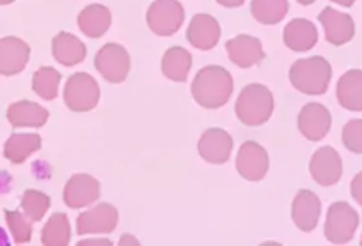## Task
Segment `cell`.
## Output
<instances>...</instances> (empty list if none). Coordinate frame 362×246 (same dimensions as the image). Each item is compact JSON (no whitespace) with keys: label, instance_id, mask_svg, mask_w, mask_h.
<instances>
[{"label":"cell","instance_id":"3957f363","mask_svg":"<svg viewBox=\"0 0 362 246\" xmlns=\"http://www.w3.org/2000/svg\"><path fill=\"white\" fill-rule=\"evenodd\" d=\"M235 113L245 126H261L274 113V96L263 84H249L240 91Z\"/></svg>","mask_w":362,"mask_h":246},{"label":"cell","instance_id":"4dcf8cb0","mask_svg":"<svg viewBox=\"0 0 362 246\" xmlns=\"http://www.w3.org/2000/svg\"><path fill=\"white\" fill-rule=\"evenodd\" d=\"M343 144L344 147L355 154H362V119H351L343 128Z\"/></svg>","mask_w":362,"mask_h":246},{"label":"cell","instance_id":"484cf974","mask_svg":"<svg viewBox=\"0 0 362 246\" xmlns=\"http://www.w3.org/2000/svg\"><path fill=\"white\" fill-rule=\"evenodd\" d=\"M288 0H252L250 13L254 20L263 25H276L288 15Z\"/></svg>","mask_w":362,"mask_h":246},{"label":"cell","instance_id":"7c38bea8","mask_svg":"<svg viewBox=\"0 0 362 246\" xmlns=\"http://www.w3.org/2000/svg\"><path fill=\"white\" fill-rule=\"evenodd\" d=\"M298 130L308 140L320 142L327 137L332 124V117L327 106L322 103H308L298 112Z\"/></svg>","mask_w":362,"mask_h":246},{"label":"cell","instance_id":"cb8c5ba5","mask_svg":"<svg viewBox=\"0 0 362 246\" xmlns=\"http://www.w3.org/2000/svg\"><path fill=\"white\" fill-rule=\"evenodd\" d=\"M192 68V55L181 47H170L162 57V73L165 78L183 84Z\"/></svg>","mask_w":362,"mask_h":246},{"label":"cell","instance_id":"7402d4cb","mask_svg":"<svg viewBox=\"0 0 362 246\" xmlns=\"http://www.w3.org/2000/svg\"><path fill=\"white\" fill-rule=\"evenodd\" d=\"M48 116L45 106L27 99L13 103L8 109V121L13 128H41L47 124Z\"/></svg>","mask_w":362,"mask_h":246},{"label":"cell","instance_id":"1f68e13d","mask_svg":"<svg viewBox=\"0 0 362 246\" xmlns=\"http://www.w3.org/2000/svg\"><path fill=\"white\" fill-rule=\"evenodd\" d=\"M350 193L351 197H354L355 202H357L358 206H362V172H358V174L351 179Z\"/></svg>","mask_w":362,"mask_h":246},{"label":"cell","instance_id":"603a6c76","mask_svg":"<svg viewBox=\"0 0 362 246\" xmlns=\"http://www.w3.org/2000/svg\"><path fill=\"white\" fill-rule=\"evenodd\" d=\"M52 54L59 64L71 68V66L80 64L86 59L87 48L75 34L69 32H59L52 41Z\"/></svg>","mask_w":362,"mask_h":246},{"label":"cell","instance_id":"9c48e42d","mask_svg":"<svg viewBox=\"0 0 362 246\" xmlns=\"http://www.w3.org/2000/svg\"><path fill=\"white\" fill-rule=\"evenodd\" d=\"M270 159L263 145L254 140H247L240 145L236 156V171L247 181H261L267 176Z\"/></svg>","mask_w":362,"mask_h":246},{"label":"cell","instance_id":"d590c367","mask_svg":"<svg viewBox=\"0 0 362 246\" xmlns=\"http://www.w3.org/2000/svg\"><path fill=\"white\" fill-rule=\"evenodd\" d=\"M8 245H9L8 234L4 232V228H0V246H8Z\"/></svg>","mask_w":362,"mask_h":246},{"label":"cell","instance_id":"7a4b0ae2","mask_svg":"<svg viewBox=\"0 0 362 246\" xmlns=\"http://www.w3.org/2000/svg\"><path fill=\"white\" fill-rule=\"evenodd\" d=\"M332 68L327 59L315 57L298 59L290 68V84L302 94L322 96L329 89Z\"/></svg>","mask_w":362,"mask_h":246},{"label":"cell","instance_id":"ac0fdd59","mask_svg":"<svg viewBox=\"0 0 362 246\" xmlns=\"http://www.w3.org/2000/svg\"><path fill=\"white\" fill-rule=\"evenodd\" d=\"M187 39L197 50H211L217 47L218 39H221V25L211 15L199 13L190 20V25L187 29Z\"/></svg>","mask_w":362,"mask_h":246},{"label":"cell","instance_id":"5b68a950","mask_svg":"<svg viewBox=\"0 0 362 246\" xmlns=\"http://www.w3.org/2000/svg\"><path fill=\"white\" fill-rule=\"evenodd\" d=\"M146 22L156 36H173L185 22V9L177 0H155L146 13Z\"/></svg>","mask_w":362,"mask_h":246},{"label":"cell","instance_id":"74e56055","mask_svg":"<svg viewBox=\"0 0 362 246\" xmlns=\"http://www.w3.org/2000/svg\"><path fill=\"white\" fill-rule=\"evenodd\" d=\"M297 2L300 6H311V4H315L316 0H297Z\"/></svg>","mask_w":362,"mask_h":246},{"label":"cell","instance_id":"8992f818","mask_svg":"<svg viewBox=\"0 0 362 246\" xmlns=\"http://www.w3.org/2000/svg\"><path fill=\"white\" fill-rule=\"evenodd\" d=\"M358 227V214L348 202L330 204L325 220V238L332 245H346Z\"/></svg>","mask_w":362,"mask_h":246},{"label":"cell","instance_id":"8fae6325","mask_svg":"<svg viewBox=\"0 0 362 246\" xmlns=\"http://www.w3.org/2000/svg\"><path fill=\"white\" fill-rule=\"evenodd\" d=\"M100 193H102V186L98 179L89 174H73L66 183L62 200L71 209H82L96 202L100 199Z\"/></svg>","mask_w":362,"mask_h":246},{"label":"cell","instance_id":"5bb4252c","mask_svg":"<svg viewBox=\"0 0 362 246\" xmlns=\"http://www.w3.org/2000/svg\"><path fill=\"white\" fill-rule=\"evenodd\" d=\"M30 59V47L23 39L8 36L0 39V75L15 76L25 69Z\"/></svg>","mask_w":362,"mask_h":246},{"label":"cell","instance_id":"83f0119b","mask_svg":"<svg viewBox=\"0 0 362 246\" xmlns=\"http://www.w3.org/2000/svg\"><path fill=\"white\" fill-rule=\"evenodd\" d=\"M59 84H61V73L50 66H43L33 76V91L47 102L57 98Z\"/></svg>","mask_w":362,"mask_h":246},{"label":"cell","instance_id":"ba28073f","mask_svg":"<svg viewBox=\"0 0 362 246\" xmlns=\"http://www.w3.org/2000/svg\"><path fill=\"white\" fill-rule=\"evenodd\" d=\"M119 213L109 202H100L76 218V234H110L116 230Z\"/></svg>","mask_w":362,"mask_h":246},{"label":"cell","instance_id":"f1b7e54d","mask_svg":"<svg viewBox=\"0 0 362 246\" xmlns=\"http://www.w3.org/2000/svg\"><path fill=\"white\" fill-rule=\"evenodd\" d=\"M50 209V197L37 190H27L22 197V211L30 221H41Z\"/></svg>","mask_w":362,"mask_h":246},{"label":"cell","instance_id":"30bf717a","mask_svg":"<svg viewBox=\"0 0 362 246\" xmlns=\"http://www.w3.org/2000/svg\"><path fill=\"white\" fill-rule=\"evenodd\" d=\"M309 172L320 186L337 185L343 176V159L339 152L330 145L320 147L309 161Z\"/></svg>","mask_w":362,"mask_h":246},{"label":"cell","instance_id":"ffe728a7","mask_svg":"<svg viewBox=\"0 0 362 246\" xmlns=\"http://www.w3.org/2000/svg\"><path fill=\"white\" fill-rule=\"evenodd\" d=\"M336 98L343 109L362 112V69H350L337 80Z\"/></svg>","mask_w":362,"mask_h":246},{"label":"cell","instance_id":"9a60e30c","mask_svg":"<svg viewBox=\"0 0 362 246\" xmlns=\"http://www.w3.org/2000/svg\"><path fill=\"white\" fill-rule=\"evenodd\" d=\"M322 214V200L311 190H300L291 204V220L302 232H313Z\"/></svg>","mask_w":362,"mask_h":246},{"label":"cell","instance_id":"2e32d148","mask_svg":"<svg viewBox=\"0 0 362 246\" xmlns=\"http://www.w3.org/2000/svg\"><path fill=\"white\" fill-rule=\"evenodd\" d=\"M226 50H228L229 61L243 69L252 68V66L259 64L264 59L261 41L257 37L249 36V34H240V36L229 39L226 43Z\"/></svg>","mask_w":362,"mask_h":246},{"label":"cell","instance_id":"d4e9b609","mask_svg":"<svg viewBox=\"0 0 362 246\" xmlns=\"http://www.w3.org/2000/svg\"><path fill=\"white\" fill-rule=\"evenodd\" d=\"M40 149L41 137L37 133H13L4 145V156L18 165Z\"/></svg>","mask_w":362,"mask_h":246},{"label":"cell","instance_id":"836d02e7","mask_svg":"<svg viewBox=\"0 0 362 246\" xmlns=\"http://www.w3.org/2000/svg\"><path fill=\"white\" fill-rule=\"evenodd\" d=\"M217 2L224 8H240L245 0H217Z\"/></svg>","mask_w":362,"mask_h":246},{"label":"cell","instance_id":"f35d334b","mask_svg":"<svg viewBox=\"0 0 362 246\" xmlns=\"http://www.w3.org/2000/svg\"><path fill=\"white\" fill-rule=\"evenodd\" d=\"M15 0H0V6H8V4H13Z\"/></svg>","mask_w":362,"mask_h":246},{"label":"cell","instance_id":"e0dca14e","mask_svg":"<svg viewBox=\"0 0 362 246\" xmlns=\"http://www.w3.org/2000/svg\"><path fill=\"white\" fill-rule=\"evenodd\" d=\"M318 20L325 30V39L334 47H341L354 39L355 23L346 13H339L334 8H325L320 13Z\"/></svg>","mask_w":362,"mask_h":246},{"label":"cell","instance_id":"44dd1931","mask_svg":"<svg viewBox=\"0 0 362 246\" xmlns=\"http://www.w3.org/2000/svg\"><path fill=\"white\" fill-rule=\"evenodd\" d=\"M76 23H78V29L87 37L96 39V37H102L110 29L112 13H110L109 8L102 4H89L78 13Z\"/></svg>","mask_w":362,"mask_h":246},{"label":"cell","instance_id":"4fadbf2b","mask_svg":"<svg viewBox=\"0 0 362 246\" xmlns=\"http://www.w3.org/2000/svg\"><path fill=\"white\" fill-rule=\"evenodd\" d=\"M197 151L204 161L211 165H222L229 159L233 151L231 135L221 128H210L201 135L197 142Z\"/></svg>","mask_w":362,"mask_h":246},{"label":"cell","instance_id":"277c9868","mask_svg":"<svg viewBox=\"0 0 362 246\" xmlns=\"http://www.w3.org/2000/svg\"><path fill=\"white\" fill-rule=\"evenodd\" d=\"M100 102V85L87 73H73L66 82L64 103L71 112H89Z\"/></svg>","mask_w":362,"mask_h":246},{"label":"cell","instance_id":"d6986e66","mask_svg":"<svg viewBox=\"0 0 362 246\" xmlns=\"http://www.w3.org/2000/svg\"><path fill=\"white\" fill-rule=\"evenodd\" d=\"M283 41L290 50L309 51L318 43V30L315 23L305 18H295L284 27Z\"/></svg>","mask_w":362,"mask_h":246},{"label":"cell","instance_id":"d6a6232c","mask_svg":"<svg viewBox=\"0 0 362 246\" xmlns=\"http://www.w3.org/2000/svg\"><path fill=\"white\" fill-rule=\"evenodd\" d=\"M80 246H93V245H103V246H109L110 241L109 239H86V241H80Z\"/></svg>","mask_w":362,"mask_h":246},{"label":"cell","instance_id":"ab89813d","mask_svg":"<svg viewBox=\"0 0 362 246\" xmlns=\"http://www.w3.org/2000/svg\"><path fill=\"white\" fill-rule=\"evenodd\" d=\"M361 245H362V238H361Z\"/></svg>","mask_w":362,"mask_h":246},{"label":"cell","instance_id":"4316f807","mask_svg":"<svg viewBox=\"0 0 362 246\" xmlns=\"http://www.w3.org/2000/svg\"><path fill=\"white\" fill-rule=\"evenodd\" d=\"M71 239V227L64 213L52 214L41 232V242L45 246H66Z\"/></svg>","mask_w":362,"mask_h":246},{"label":"cell","instance_id":"6da1fadb","mask_svg":"<svg viewBox=\"0 0 362 246\" xmlns=\"http://www.w3.org/2000/svg\"><path fill=\"white\" fill-rule=\"evenodd\" d=\"M190 92H192L194 102L203 109H221L233 94L231 73L222 66H206L197 71Z\"/></svg>","mask_w":362,"mask_h":246},{"label":"cell","instance_id":"52a82bcc","mask_svg":"<svg viewBox=\"0 0 362 246\" xmlns=\"http://www.w3.org/2000/svg\"><path fill=\"white\" fill-rule=\"evenodd\" d=\"M130 54L117 43H107L95 57V68L109 84H121L130 73Z\"/></svg>","mask_w":362,"mask_h":246},{"label":"cell","instance_id":"e575fe53","mask_svg":"<svg viewBox=\"0 0 362 246\" xmlns=\"http://www.w3.org/2000/svg\"><path fill=\"white\" fill-rule=\"evenodd\" d=\"M119 245H123V246H124V245H141V242H139V239L134 238V235L124 234V235H121Z\"/></svg>","mask_w":362,"mask_h":246},{"label":"cell","instance_id":"f546056e","mask_svg":"<svg viewBox=\"0 0 362 246\" xmlns=\"http://www.w3.org/2000/svg\"><path fill=\"white\" fill-rule=\"evenodd\" d=\"M4 214L16 245H27V242H30V238H33V225L30 223H33V221H30L25 214L20 213V211L6 209Z\"/></svg>","mask_w":362,"mask_h":246},{"label":"cell","instance_id":"8d00e7d4","mask_svg":"<svg viewBox=\"0 0 362 246\" xmlns=\"http://www.w3.org/2000/svg\"><path fill=\"white\" fill-rule=\"evenodd\" d=\"M332 2H336V4L343 6V8H351V6L355 4V0H332Z\"/></svg>","mask_w":362,"mask_h":246}]
</instances>
